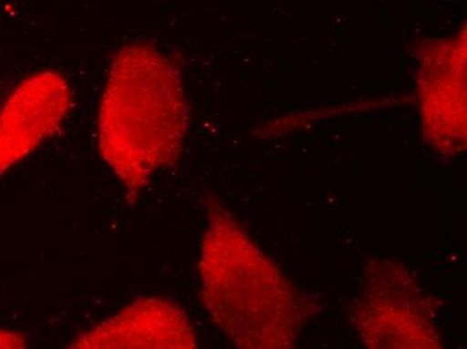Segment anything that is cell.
I'll return each instance as SVG.
<instances>
[{
  "mask_svg": "<svg viewBox=\"0 0 467 349\" xmlns=\"http://www.w3.org/2000/svg\"><path fill=\"white\" fill-rule=\"evenodd\" d=\"M27 347V340L24 334L0 329V348L18 349Z\"/></svg>",
  "mask_w": 467,
  "mask_h": 349,
  "instance_id": "obj_7",
  "label": "cell"
},
{
  "mask_svg": "<svg viewBox=\"0 0 467 349\" xmlns=\"http://www.w3.org/2000/svg\"><path fill=\"white\" fill-rule=\"evenodd\" d=\"M206 217L199 275L213 324L239 348L293 347L303 309L292 283L213 195Z\"/></svg>",
  "mask_w": 467,
  "mask_h": 349,
  "instance_id": "obj_2",
  "label": "cell"
},
{
  "mask_svg": "<svg viewBox=\"0 0 467 349\" xmlns=\"http://www.w3.org/2000/svg\"><path fill=\"white\" fill-rule=\"evenodd\" d=\"M190 105L181 70L148 41L116 51L97 118V143L105 163L138 200L158 172L178 163L186 144Z\"/></svg>",
  "mask_w": 467,
  "mask_h": 349,
  "instance_id": "obj_1",
  "label": "cell"
},
{
  "mask_svg": "<svg viewBox=\"0 0 467 349\" xmlns=\"http://www.w3.org/2000/svg\"><path fill=\"white\" fill-rule=\"evenodd\" d=\"M350 313L367 347H441L429 297L399 265L376 263Z\"/></svg>",
  "mask_w": 467,
  "mask_h": 349,
  "instance_id": "obj_3",
  "label": "cell"
},
{
  "mask_svg": "<svg viewBox=\"0 0 467 349\" xmlns=\"http://www.w3.org/2000/svg\"><path fill=\"white\" fill-rule=\"evenodd\" d=\"M74 105L70 82L57 70L22 79L0 108V179L58 133Z\"/></svg>",
  "mask_w": 467,
  "mask_h": 349,
  "instance_id": "obj_5",
  "label": "cell"
},
{
  "mask_svg": "<svg viewBox=\"0 0 467 349\" xmlns=\"http://www.w3.org/2000/svg\"><path fill=\"white\" fill-rule=\"evenodd\" d=\"M196 345L195 328L178 303L165 297H144L79 334L69 347L191 349Z\"/></svg>",
  "mask_w": 467,
  "mask_h": 349,
  "instance_id": "obj_6",
  "label": "cell"
},
{
  "mask_svg": "<svg viewBox=\"0 0 467 349\" xmlns=\"http://www.w3.org/2000/svg\"><path fill=\"white\" fill-rule=\"evenodd\" d=\"M466 25L418 46V100L424 140L447 156L466 149Z\"/></svg>",
  "mask_w": 467,
  "mask_h": 349,
  "instance_id": "obj_4",
  "label": "cell"
}]
</instances>
